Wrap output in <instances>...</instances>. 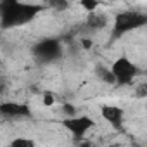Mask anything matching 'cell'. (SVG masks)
<instances>
[{
    "instance_id": "cell-16",
    "label": "cell",
    "mask_w": 147,
    "mask_h": 147,
    "mask_svg": "<svg viewBox=\"0 0 147 147\" xmlns=\"http://www.w3.org/2000/svg\"><path fill=\"white\" fill-rule=\"evenodd\" d=\"M78 142H80V145H78V147H92V144H90V142H87L85 138H82V140H78Z\"/></svg>"
},
{
    "instance_id": "cell-8",
    "label": "cell",
    "mask_w": 147,
    "mask_h": 147,
    "mask_svg": "<svg viewBox=\"0 0 147 147\" xmlns=\"http://www.w3.org/2000/svg\"><path fill=\"white\" fill-rule=\"evenodd\" d=\"M85 24L90 28V30H94V31H100V30H104L107 24H109V18L104 14V12H92V14H88L87 16V19H85Z\"/></svg>"
},
{
    "instance_id": "cell-3",
    "label": "cell",
    "mask_w": 147,
    "mask_h": 147,
    "mask_svg": "<svg viewBox=\"0 0 147 147\" xmlns=\"http://www.w3.org/2000/svg\"><path fill=\"white\" fill-rule=\"evenodd\" d=\"M111 71L116 76V83L118 85H130L135 76L138 75V67L128 59V57H118L113 64H111Z\"/></svg>"
},
{
    "instance_id": "cell-15",
    "label": "cell",
    "mask_w": 147,
    "mask_h": 147,
    "mask_svg": "<svg viewBox=\"0 0 147 147\" xmlns=\"http://www.w3.org/2000/svg\"><path fill=\"white\" fill-rule=\"evenodd\" d=\"M61 111L66 114V118H75L76 116V107L73 106V104H67V102L61 106Z\"/></svg>"
},
{
    "instance_id": "cell-2",
    "label": "cell",
    "mask_w": 147,
    "mask_h": 147,
    "mask_svg": "<svg viewBox=\"0 0 147 147\" xmlns=\"http://www.w3.org/2000/svg\"><path fill=\"white\" fill-rule=\"evenodd\" d=\"M147 26V14L140 11H123L114 16L113 23V38H119L133 30Z\"/></svg>"
},
{
    "instance_id": "cell-6",
    "label": "cell",
    "mask_w": 147,
    "mask_h": 147,
    "mask_svg": "<svg viewBox=\"0 0 147 147\" xmlns=\"http://www.w3.org/2000/svg\"><path fill=\"white\" fill-rule=\"evenodd\" d=\"M100 116L116 130V131H123V123H125V111L118 106L113 104H104L100 106Z\"/></svg>"
},
{
    "instance_id": "cell-18",
    "label": "cell",
    "mask_w": 147,
    "mask_h": 147,
    "mask_svg": "<svg viewBox=\"0 0 147 147\" xmlns=\"http://www.w3.org/2000/svg\"><path fill=\"white\" fill-rule=\"evenodd\" d=\"M107 147H128V145H125V144H121V142H114V144H111V145H107Z\"/></svg>"
},
{
    "instance_id": "cell-4",
    "label": "cell",
    "mask_w": 147,
    "mask_h": 147,
    "mask_svg": "<svg viewBox=\"0 0 147 147\" xmlns=\"http://www.w3.org/2000/svg\"><path fill=\"white\" fill-rule=\"evenodd\" d=\"M33 54L38 61L42 62H52L55 59H59L62 55V49H61V42L55 38H45L40 40L35 47H33Z\"/></svg>"
},
{
    "instance_id": "cell-1",
    "label": "cell",
    "mask_w": 147,
    "mask_h": 147,
    "mask_svg": "<svg viewBox=\"0 0 147 147\" xmlns=\"http://www.w3.org/2000/svg\"><path fill=\"white\" fill-rule=\"evenodd\" d=\"M47 5L40 4H23L16 0H4L0 2V24L4 30L26 24L33 21L42 11H45Z\"/></svg>"
},
{
    "instance_id": "cell-10",
    "label": "cell",
    "mask_w": 147,
    "mask_h": 147,
    "mask_svg": "<svg viewBox=\"0 0 147 147\" xmlns=\"http://www.w3.org/2000/svg\"><path fill=\"white\" fill-rule=\"evenodd\" d=\"M9 147H36V144L28 137H16L11 140Z\"/></svg>"
},
{
    "instance_id": "cell-5",
    "label": "cell",
    "mask_w": 147,
    "mask_h": 147,
    "mask_svg": "<svg viewBox=\"0 0 147 147\" xmlns=\"http://www.w3.org/2000/svg\"><path fill=\"white\" fill-rule=\"evenodd\" d=\"M62 125L73 137H75V140L78 142L95 126V121L90 116H75V118H66L62 121Z\"/></svg>"
},
{
    "instance_id": "cell-14",
    "label": "cell",
    "mask_w": 147,
    "mask_h": 147,
    "mask_svg": "<svg viewBox=\"0 0 147 147\" xmlns=\"http://www.w3.org/2000/svg\"><path fill=\"white\" fill-rule=\"evenodd\" d=\"M80 5L88 12V14H92V12H97V9H99V5H100V2H90V0H83V2H80Z\"/></svg>"
},
{
    "instance_id": "cell-17",
    "label": "cell",
    "mask_w": 147,
    "mask_h": 147,
    "mask_svg": "<svg viewBox=\"0 0 147 147\" xmlns=\"http://www.w3.org/2000/svg\"><path fill=\"white\" fill-rule=\"evenodd\" d=\"M82 45H83L85 49H90V47H92V42H90V40H83V42H82Z\"/></svg>"
},
{
    "instance_id": "cell-11",
    "label": "cell",
    "mask_w": 147,
    "mask_h": 147,
    "mask_svg": "<svg viewBox=\"0 0 147 147\" xmlns=\"http://www.w3.org/2000/svg\"><path fill=\"white\" fill-rule=\"evenodd\" d=\"M45 5L54 9V11H66V9H69V2H62V0H49Z\"/></svg>"
},
{
    "instance_id": "cell-12",
    "label": "cell",
    "mask_w": 147,
    "mask_h": 147,
    "mask_svg": "<svg viewBox=\"0 0 147 147\" xmlns=\"http://www.w3.org/2000/svg\"><path fill=\"white\" fill-rule=\"evenodd\" d=\"M55 102H57V95H55V94H52V92H43V95H42V104H43L45 107H52V106H55Z\"/></svg>"
},
{
    "instance_id": "cell-7",
    "label": "cell",
    "mask_w": 147,
    "mask_h": 147,
    "mask_svg": "<svg viewBox=\"0 0 147 147\" xmlns=\"http://www.w3.org/2000/svg\"><path fill=\"white\" fill-rule=\"evenodd\" d=\"M0 114L7 119H19V118H28L30 106L19 104V102H2L0 104Z\"/></svg>"
},
{
    "instance_id": "cell-13",
    "label": "cell",
    "mask_w": 147,
    "mask_h": 147,
    "mask_svg": "<svg viewBox=\"0 0 147 147\" xmlns=\"http://www.w3.org/2000/svg\"><path fill=\"white\" fill-rule=\"evenodd\" d=\"M133 97H137V99H147V82L145 83H138L135 87Z\"/></svg>"
},
{
    "instance_id": "cell-9",
    "label": "cell",
    "mask_w": 147,
    "mask_h": 147,
    "mask_svg": "<svg viewBox=\"0 0 147 147\" xmlns=\"http://www.w3.org/2000/svg\"><path fill=\"white\" fill-rule=\"evenodd\" d=\"M95 75H97V78H99L102 83H106V85H118V83H116V76L113 75L111 67H107V66H104V64H97V66H95Z\"/></svg>"
}]
</instances>
